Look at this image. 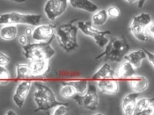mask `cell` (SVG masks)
Wrapping results in <instances>:
<instances>
[{
  "label": "cell",
  "mask_w": 154,
  "mask_h": 115,
  "mask_svg": "<svg viewBox=\"0 0 154 115\" xmlns=\"http://www.w3.org/2000/svg\"><path fill=\"white\" fill-rule=\"evenodd\" d=\"M78 28L73 21L63 24L56 28L55 38L61 48L67 53L78 48Z\"/></svg>",
  "instance_id": "2"
},
{
  "label": "cell",
  "mask_w": 154,
  "mask_h": 115,
  "mask_svg": "<svg viewBox=\"0 0 154 115\" xmlns=\"http://www.w3.org/2000/svg\"><path fill=\"white\" fill-rule=\"evenodd\" d=\"M10 57L7 54L0 52V66L7 67L11 62Z\"/></svg>",
  "instance_id": "29"
},
{
  "label": "cell",
  "mask_w": 154,
  "mask_h": 115,
  "mask_svg": "<svg viewBox=\"0 0 154 115\" xmlns=\"http://www.w3.org/2000/svg\"><path fill=\"white\" fill-rule=\"evenodd\" d=\"M56 26L53 24L38 25L33 30L32 38L37 42H47L55 38Z\"/></svg>",
  "instance_id": "10"
},
{
  "label": "cell",
  "mask_w": 154,
  "mask_h": 115,
  "mask_svg": "<svg viewBox=\"0 0 154 115\" xmlns=\"http://www.w3.org/2000/svg\"><path fill=\"white\" fill-rule=\"evenodd\" d=\"M136 70L130 63L125 60L115 71V77L118 79H129L136 74Z\"/></svg>",
  "instance_id": "17"
},
{
  "label": "cell",
  "mask_w": 154,
  "mask_h": 115,
  "mask_svg": "<svg viewBox=\"0 0 154 115\" xmlns=\"http://www.w3.org/2000/svg\"><path fill=\"white\" fill-rule=\"evenodd\" d=\"M146 35L148 37H150L153 39L154 38V23L152 21L148 26H147L146 30Z\"/></svg>",
  "instance_id": "30"
},
{
  "label": "cell",
  "mask_w": 154,
  "mask_h": 115,
  "mask_svg": "<svg viewBox=\"0 0 154 115\" xmlns=\"http://www.w3.org/2000/svg\"><path fill=\"white\" fill-rule=\"evenodd\" d=\"M139 95V93L133 92L124 96L122 101V108L125 115H133Z\"/></svg>",
  "instance_id": "15"
},
{
  "label": "cell",
  "mask_w": 154,
  "mask_h": 115,
  "mask_svg": "<svg viewBox=\"0 0 154 115\" xmlns=\"http://www.w3.org/2000/svg\"><path fill=\"white\" fill-rule=\"evenodd\" d=\"M147 0H139L138 3V8H141L144 6V4L146 3Z\"/></svg>",
  "instance_id": "34"
},
{
  "label": "cell",
  "mask_w": 154,
  "mask_h": 115,
  "mask_svg": "<svg viewBox=\"0 0 154 115\" xmlns=\"http://www.w3.org/2000/svg\"><path fill=\"white\" fill-rule=\"evenodd\" d=\"M125 1L129 4H133V3L138 1L139 0H125Z\"/></svg>",
  "instance_id": "37"
},
{
  "label": "cell",
  "mask_w": 154,
  "mask_h": 115,
  "mask_svg": "<svg viewBox=\"0 0 154 115\" xmlns=\"http://www.w3.org/2000/svg\"><path fill=\"white\" fill-rule=\"evenodd\" d=\"M106 12L108 17L112 19L118 18L120 16V10L117 6H112L109 7L106 10Z\"/></svg>",
  "instance_id": "28"
},
{
  "label": "cell",
  "mask_w": 154,
  "mask_h": 115,
  "mask_svg": "<svg viewBox=\"0 0 154 115\" xmlns=\"http://www.w3.org/2000/svg\"><path fill=\"white\" fill-rule=\"evenodd\" d=\"M30 61L29 65L31 77H41L48 71L49 68V60L35 59Z\"/></svg>",
  "instance_id": "12"
},
{
  "label": "cell",
  "mask_w": 154,
  "mask_h": 115,
  "mask_svg": "<svg viewBox=\"0 0 154 115\" xmlns=\"http://www.w3.org/2000/svg\"><path fill=\"white\" fill-rule=\"evenodd\" d=\"M9 1L17 3H23L26 1V0H9Z\"/></svg>",
  "instance_id": "36"
},
{
  "label": "cell",
  "mask_w": 154,
  "mask_h": 115,
  "mask_svg": "<svg viewBox=\"0 0 154 115\" xmlns=\"http://www.w3.org/2000/svg\"><path fill=\"white\" fill-rule=\"evenodd\" d=\"M69 104L68 103L63 102L62 104L57 105L54 108L52 115H65L68 112V107Z\"/></svg>",
  "instance_id": "27"
},
{
  "label": "cell",
  "mask_w": 154,
  "mask_h": 115,
  "mask_svg": "<svg viewBox=\"0 0 154 115\" xmlns=\"http://www.w3.org/2000/svg\"><path fill=\"white\" fill-rule=\"evenodd\" d=\"M67 82L74 87L77 94L79 95H82L86 92L89 83L87 81L85 80H75Z\"/></svg>",
  "instance_id": "25"
},
{
  "label": "cell",
  "mask_w": 154,
  "mask_h": 115,
  "mask_svg": "<svg viewBox=\"0 0 154 115\" xmlns=\"http://www.w3.org/2000/svg\"><path fill=\"white\" fill-rule=\"evenodd\" d=\"M152 21L150 14L140 13L133 17L130 26V31L137 40L141 42H146L149 38L146 35V28Z\"/></svg>",
  "instance_id": "6"
},
{
  "label": "cell",
  "mask_w": 154,
  "mask_h": 115,
  "mask_svg": "<svg viewBox=\"0 0 154 115\" xmlns=\"http://www.w3.org/2000/svg\"><path fill=\"white\" fill-rule=\"evenodd\" d=\"M42 18V16L39 14H26L11 11L0 15V25L21 24L37 26L40 24Z\"/></svg>",
  "instance_id": "5"
},
{
  "label": "cell",
  "mask_w": 154,
  "mask_h": 115,
  "mask_svg": "<svg viewBox=\"0 0 154 115\" xmlns=\"http://www.w3.org/2000/svg\"><path fill=\"white\" fill-rule=\"evenodd\" d=\"M68 2V0H47L44 8L47 17L50 21H55L66 12Z\"/></svg>",
  "instance_id": "9"
},
{
  "label": "cell",
  "mask_w": 154,
  "mask_h": 115,
  "mask_svg": "<svg viewBox=\"0 0 154 115\" xmlns=\"http://www.w3.org/2000/svg\"><path fill=\"white\" fill-rule=\"evenodd\" d=\"M143 51L145 52L146 54V58L147 57L148 61L149 62V63L151 65L152 67H154V53L152 52H149L148 50L147 49H145L144 48H142Z\"/></svg>",
  "instance_id": "31"
},
{
  "label": "cell",
  "mask_w": 154,
  "mask_h": 115,
  "mask_svg": "<svg viewBox=\"0 0 154 115\" xmlns=\"http://www.w3.org/2000/svg\"><path fill=\"white\" fill-rule=\"evenodd\" d=\"M33 30L30 28H27L25 30V35L27 37L32 35Z\"/></svg>",
  "instance_id": "33"
},
{
  "label": "cell",
  "mask_w": 154,
  "mask_h": 115,
  "mask_svg": "<svg viewBox=\"0 0 154 115\" xmlns=\"http://www.w3.org/2000/svg\"><path fill=\"white\" fill-rule=\"evenodd\" d=\"M5 115H17V113H16V111L15 110H13L10 109L8 110H7L6 112Z\"/></svg>",
  "instance_id": "35"
},
{
  "label": "cell",
  "mask_w": 154,
  "mask_h": 115,
  "mask_svg": "<svg viewBox=\"0 0 154 115\" xmlns=\"http://www.w3.org/2000/svg\"><path fill=\"white\" fill-rule=\"evenodd\" d=\"M16 71L17 79H26L31 77L29 64H18L16 66Z\"/></svg>",
  "instance_id": "24"
},
{
  "label": "cell",
  "mask_w": 154,
  "mask_h": 115,
  "mask_svg": "<svg viewBox=\"0 0 154 115\" xmlns=\"http://www.w3.org/2000/svg\"><path fill=\"white\" fill-rule=\"evenodd\" d=\"M129 45L124 36L112 38L109 40L103 53L95 57L94 60L98 61L102 57L115 62H120L129 52Z\"/></svg>",
  "instance_id": "1"
},
{
  "label": "cell",
  "mask_w": 154,
  "mask_h": 115,
  "mask_svg": "<svg viewBox=\"0 0 154 115\" xmlns=\"http://www.w3.org/2000/svg\"><path fill=\"white\" fill-rule=\"evenodd\" d=\"M129 79V84L134 92L139 93L143 92L148 87V80L145 76L135 74Z\"/></svg>",
  "instance_id": "16"
},
{
  "label": "cell",
  "mask_w": 154,
  "mask_h": 115,
  "mask_svg": "<svg viewBox=\"0 0 154 115\" xmlns=\"http://www.w3.org/2000/svg\"><path fill=\"white\" fill-rule=\"evenodd\" d=\"M154 114L153 98H142L137 100L133 115H153Z\"/></svg>",
  "instance_id": "13"
},
{
  "label": "cell",
  "mask_w": 154,
  "mask_h": 115,
  "mask_svg": "<svg viewBox=\"0 0 154 115\" xmlns=\"http://www.w3.org/2000/svg\"><path fill=\"white\" fill-rule=\"evenodd\" d=\"M11 77L6 67L0 66V84L6 85L9 83Z\"/></svg>",
  "instance_id": "26"
},
{
  "label": "cell",
  "mask_w": 154,
  "mask_h": 115,
  "mask_svg": "<svg viewBox=\"0 0 154 115\" xmlns=\"http://www.w3.org/2000/svg\"><path fill=\"white\" fill-rule=\"evenodd\" d=\"M72 98L80 107L91 110L97 109L100 103V98L95 85L88 83L86 92L82 95L76 94Z\"/></svg>",
  "instance_id": "8"
},
{
  "label": "cell",
  "mask_w": 154,
  "mask_h": 115,
  "mask_svg": "<svg viewBox=\"0 0 154 115\" xmlns=\"http://www.w3.org/2000/svg\"><path fill=\"white\" fill-rule=\"evenodd\" d=\"M32 85L31 81L25 80L18 84L12 98L13 102L18 107L21 108L24 106Z\"/></svg>",
  "instance_id": "11"
},
{
  "label": "cell",
  "mask_w": 154,
  "mask_h": 115,
  "mask_svg": "<svg viewBox=\"0 0 154 115\" xmlns=\"http://www.w3.org/2000/svg\"><path fill=\"white\" fill-rule=\"evenodd\" d=\"M146 58V54L141 48L128 53L124 59L130 63L135 69H137L140 67L142 62Z\"/></svg>",
  "instance_id": "18"
},
{
  "label": "cell",
  "mask_w": 154,
  "mask_h": 115,
  "mask_svg": "<svg viewBox=\"0 0 154 115\" xmlns=\"http://www.w3.org/2000/svg\"><path fill=\"white\" fill-rule=\"evenodd\" d=\"M92 78L94 80H97L114 79L116 78L115 71L109 63H105L94 74Z\"/></svg>",
  "instance_id": "20"
},
{
  "label": "cell",
  "mask_w": 154,
  "mask_h": 115,
  "mask_svg": "<svg viewBox=\"0 0 154 115\" xmlns=\"http://www.w3.org/2000/svg\"><path fill=\"white\" fill-rule=\"evenodd\" d=\"M97 86L102 93L108 95L116 94L119 91V81L114 79L97 80Z\"/></svg>",
  "instance_id": "14"
},
{
  "label": "cell",
  "mask_w": 154,
  "mask_h": 115,
  "mask_svg": "<svg viewBox=\"0 0 154 115\" xmlns=\"http://www.w3.org/2000/svg\"><path fill=\"white\" fill-rule=\"evenodd\" d=\"M34 85L35 89L34 100L37 106L35 112L48 110L63 103L57 100L55 94L48 86L38 82Z\"/></svg>",
  "instance_id": "3"
},
{
  "label": "cell",
  "mask_w": 154,
  "mask_h": 115,
  "mask_svg": "<svg viewBox=\"0 0 154 115\" xmlns=\"http://www.w3.org/2000/svg\"><path fill=\"white\" fill-rule=\"evenodd\" d=\"M92 17V22L97 26H103L108 20V17L106 10L102 9L95 11Z\"/></svg>",
  "instance_id": "22"
},
{
  "label": "cell",
  "mask_w": 154,
  "mask_h": 115,
  "mask_svg": "<svg viewBox=\"0 0 154 115\" xmlns=\"http://www.w3.org/2000/svg\"><path fill=\"white\" fill-rule=\"evenodd\" d=\"M62 86L60 90V95L64 98H72L77 94L75 88L67 81L62 83Z\"/></svg>",
  "instance_id": "23"
},
{
  "label": "cell",
  "mask_w": 154,
  "mask_h": 115,
  "mask_svg": "<svg viewBox=\"0 0 154 115\" xmlns=\"http://www.w3.org/2000/svg\"><path fill=\"white\" fill-rule=\"evenodd\" d=\"M18 32L17 25H3L0 29V38L5 41H11L16 38Z\"/></svg>",
  "instance_id": "21"
},
{
  "label": "cell",
  "mask_w": 154,
  "mask_h": 115,
  "mask_svg": "<svg viewBox=\"0 0 154 115\" xmlns=\"http://www.w3.org/2000/svg\"><path fill=\"white\" fill-rule=\"evenodd\" d=\"M77 25L78 29L85 35L92 38L99 47H105L109 42L106 36L111 34L110 30H99L94 27L91 21H79Z\"/></svg>",
  "instance_id": "7"
},
{
  "label": "cell",
  "mask_w": 154,
  "mask_h": 115,
  "mask_svg": "<svg viewBox=\"0 0 154 115\" xmlns=\"http://www.w3.org/2000/svg\"><path fill=\"white\" fill-rule=\"evenodd\" d=\"M19 42L22 46L25 45L27 44V36L26 35H22L20 36L18 38Z\"/></svg>",
  "instance_id": "32"
},
{
  "label": "cell",
  "mask_w": 154,
  "mask_h": 115,
  "mask_svg": "<svg viewBox=\"0 0 154 115\" xmlns=\"http://www.w3.org/2000/svg\"><path fill=\"white\" fill-rule=\"evenodd\" d=\"M71 6L75 9L94 13L98 10V7L90 0H68Z\"/></svg>",
  "instance_id": "19"
},
{
  "label": "cell",
  "mask_w": 154,
  "mask_h": 115,
  "mask_svg": "<svg viewBox=\"0 0 154 115\" xmlns=\"http://www.w3.org/2000/svg\"><path fill=\"white\" fill-rule=\"evenodd\" d=\"M54 39L47 42L27 44L22 46L23 54L26 59H45L50 60L55 55V50L51 44Z\"/></svg>",
  "instance_id": "4"
}]
</instances>
